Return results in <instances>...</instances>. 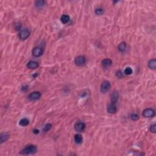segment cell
I'll return each mask as SVG.
<instances>
[{
	"label": "cell",
	"instance_id": "6da1fadb",
	"mask_svg": "<svg viewBox=\"0 0 156 156\" xmlns=\"http://www.w3.org/2000/svg\"><path fill=\"white\" fill-rule=\"evenodd\" d=\"M37 151V147L35 145H29L21 150L20 154L23 155L34 154Z\"/></svg>",
	"mask_w": 156,
	"mask_h": 156
},
{
	"label": "cell",
	"instance_id": "7a4b0ae2",
	"mask_svg": "<svg viewBox=\"0 0 156 156\" xmlns=\"http://www.w3.org/2000/svg\"><path fill=\"white\" fill-rule=\"evenodd\" d=\"M110 88H111V85H110V82L107 81H104L101 84L100 90H101V92L105 93L110 90Z\"/></svg>",
	"mask_w": 156,
	"mask_h": 156
},
{
	"label": "cell",
	"instance_id": "3957f363",
	"mask_svg": "<svg viewBox=\"0 0 156 156\" xmlns=\"http://www.w3.org/2000/svg\"><path fill=\"white\" fill-rule=\"evenodd\" d=\"M30 34V31L28 29H21L20 33H19V37L21 40H25L29 37Z\"/></svg>",
	"mask_w": 156,
	"mask_h": 156
},
{
	"label": "cell",
	"instance_id": "277c9868",
	"mask_svg": "<svg viewBox=\"0 0 156 156\" xmlns=\"http://www.w3.org/2000/svg\"><path fill=\"white\" fill-rule=\"evenodd\" d=\"M86 59L84 56H78L74 59V63L77 66H82L85 64Z\"/></svg>",
	"mask_w": 156,
	"mask_h": 156
},
{
	"label": "cell",
	"instance_id": "5b68a950",
	"mask_svg": "<svg viewBox=\"0 0 156 156\" xmlns=\"http://www.w3.org/2000/svg\"><path fill=\"white\" fill-rule=\"evenodd\" d=\"M85 129V124L84 123L81 122V121H79L77 122L74 125V129L76 132H82L84 131V130Z\"/></svg>",
	"mask_w": 156,
	"mask_h": 156
},
{
	"label": "cell",
	"instance_id": "8992f818",
	"mask_svg": "<svg viewBox=\"0 0 156 156\" xmlns=\"http://www.w3.org/2000/svg\"><path fill=\"white\" fill-rule=\"evenodd\" d=\"M154 115V110L151 108H147L143 111V116L145 118H152Z\"/></svg>",
	"mask_w": 156,
	"mask_h": 156
},
{
	"label": "cell",
	"instance_id": "52a82bcc",
	"mask_svg": "<svg viewBox=\"0 0 156 156\" xmlns=\"http://www.w3.org/2000/svg\"><path fill=\"white\" fill-rule=\"evenodd\" d=\"M41 95L40 92L39 91H34L32 92L28 95V98L30 101H35V100H38L40 98Z\"/></svg>",
	"mask_w": 156,
	"mask_h": 156
},
{
	"label": "cell",
	"instance_id": "ba28073f",
	"mask_svg": "<svg viewBox=\"0 0 156 156\" xmlns=\"http://www.w3.org/2000/svg\"><path fill=\"white\" fill-rule=\"evenodd\" d=\"M43 53V50L41 48L39 47V46H36V47L34 48L33 49V55L35 57H39L41 56Z\"/></svg>",
	"mask_w": 156,
	"mask_h": 156
},
{
	"label": "cell",
	"instance_id": "9c48e42d",
	"mask_svg": "<svg viewBox=\"0 0 156 156\" xmlns=\"http://www.w3.org/2000/svg\"><path fill=\"white\" fill-rule=\"evenodd\" d=\"M119 98V94L117 91H114L110 95V99H111V103L116 104Z\"/></svg>",
	"mask_w": 156,
	"mask_h": 156
},
{
	"label": "cell",
	"instance_id": "30bf717a",
	"mask_svg": "<svg viewBox=\"0 0 156 156\" xmlns=\"http://www.w3.org/2000/svg\"><path fill=\"white\" fill-rule=\"evenodd\" d=\"M116 106L115 104L111 103L109 104V106L107 107V112L110 114H115L116 112Z\"/></svg>",
	"mask_w": 156,
	"mask_h": 156
},
{
	"label": "cell",
	"instance_id": "8fae6325",
	"mask_svg": "<svg viewBox=\"0 0 156 156\" xmlns=\"http://www.w3.org/2000/svg\"><path fill=\"white\" fill-rule=\"evenodd\" d=\"M27 67L29 69H32V70L36 69L39 67V64L37 62L31 60L27 64Z\"/></svg>",
	"mask_w": 156,
	"mask_h": 156
},
{
	"label": "cell",
	"instance_id": "7c38bea8",
	"mask_svg": "<svg viewBox=\"0 0 156 156\" xmlns=\"http://www.w3.org/2000/svg\"><path fill=\"white\" fill-rule=\"evenodd\" d=\"M101 64H102V66L104 68H108L111 66L112 61L109 59H105L101 62Z\"/></svg>",
	"mask_w": 156,
	"mask_h": 156
},
{
	"label": "cell",
	"instance_id": "4fadbf2b",
	"mask_svg": "<svg viewBox=\"0 0 156 156\" xmlns=\"http://www.w3.org/2000/svg\"><path fill=\"white\" fill-rule=\"evenodd\" d=\"M74 141L77 144H81L83 141V137L81 134H77L74 135Z\"/></svg>",
	"mask_w": 156,
	"mask_h": 156
},
{
	"label": "cell",
	"instance_id": "5bb4252c",
	"mask_svg": "<svg viewBox=\"0 0 156 156\" xmlns=\"http://www.w3.org/2000/svg\"><path fill=\"white\" fill-rule=\"evenodd\" d=\"M148 67L152 70H156V60L152 59L148 62Z\"/></svg>",
	"mask_w": 156,
	"mask_h": 156
},
{
	"label": "cell",
	"instance_id": "9a60e30c",
	"mask_svg": "<svg viewBox=\"0 0 156 156\" xmlns=\"http://www.w3.org/2000/svg\"><path fill=\"white\" fill-rule=\"evenodd\" d=\"M9 137V135L8 133H2L0 135V140H1V143L5 142L8 140Z\"/></svg>",
	"mask_w": 156,
	"mask_h": 156
},
{
	"label": "cell",
	"instance_id": "2e32d148",
	"mask_svg": "<svg viewBox=\"0 0 156 156\" xmlns=\"http://www.w3.org/2000/svg\"><path fill=\"white\" fill-rule=\"evenodd\" d=\"M29 124V120H28L26 118H22L19 122V124L21 126H23V127H25V126H28V124Z\"/></svg>",
	"mask_w": 156,
	"mask_h": 156
},
{
	"label": "cell",
	"instance_id": "e0dca14e",
	"mask_svg": "<svg viewBox=\"0 0 156 156\" xmlns=\"http://www.w3.org/2000/svg\"><path fill=\"white\" fill-rule=\"evenodd\" d=\"M126 48V42H121L118 46V49L120 52H123L125 51Z\"/></svg>",
	"mask_w": 156,
	"mask_h": 156
},
{
	"label": "cell",
	"instance_id": "ac0fdd59",
	"mask_svg": "<svg viewBox=\"0 0 156 156\" xmlns=\"http://www.w3.org/2000/svg\"><path fill=\"white\" fill-rule=\"evenodd\" d=\"M60 20H61V21L62 22V23L66 24L69 21V20H70V16L68 15H62Z\"/></svg>",
	"mask_w": 156,
	"mask_h": 156
},
{
	"label": "cell",
	"instance_id": "d6986e66",
	"mask_svg": "<svg viewBox=\"0 0 156 156\" xmlns=\"http://www.w3.org/2000/svg\"><path fill=\"white\" fill-rule=\"evenodd\" d=\"M45 1L43 0H40V1H37L35 3V5L37 8H41V7L45 5Z\"/></svg>",
	"mask_w": 156,
	"mask_h": 156
},
{
	"label": "cell",
	"instance_id": "ffe728a7",
	"mask_svg": "<svg viewBox=\"0 0 156 156\" xmlns=\"http://www.w3.org/2000/svg\"><path fill=\"white\" fill-rule=\"evenodd\" d=\"M124 73L125 74L127 75V76L132 74V73H133L132 69L131 67L126 68V69L124 70Z\"/></svg>",
	"mask_w": 156,
	"mask_h": 156
},
{
	"label": "cell",
	"instance_id": "44dd1931",
	"mask_svg": "<svg viewBox=\"0 0 156 156\" xmlns=\"http://www.w3.org/2000/svg\"><path fill=\"white\" fill-rule=\"evenodd\" d=\"M95 13L96 15H101L104 14V10L103 9H101V8H98V9H96L95 10Z\"/></svg>",
	"mask_w": 156,
	"mask_h": 156
},
{
	"label": "cell",
	"instance_id": "7402d4cb",
	"mask_svg": "<svg viewBox=\"0 0 156 156\" xmlns=\"http://www.w3.org/2000/svg\"><path fill=\"white\" fill-rule=\"evenodd\" d=\"M51 127H52V125H51V124H50V123L46 124L43 128V131L44 132H48V131H49V130L51 129Z\"/></svg>",
	"mask_w": 156,
	"mask_h": 156
},
{
	"label": "cell",
	"instance_id": "603a6c76",
	"mask_svg": "<svg viewBox=\"0 0 156 156\" xmlns=\"http://www.w3.org/2000/svg\"><path fill=\"white\" fill-rule=\"evenodd\" d=\"M131 118L132 119V120L133 121H137L139 119V116L137 114H132L131 116Z\"/></svg>",
	"mask_w": 156,
	"mask_h": 156
},
{
	"label": "cell",
	"instance_id": "cb8c5ba5",
	"mask_svg": "<svg viewBox=\"0 0 156 156\" xmlns=\"http://www.w3.org/2000/svg\"><path fill=\"white\" fill-rule=\"evenodd\" d=\"M150 131L152 133H155L156 132V124H152L151 125V127H150Z\"/></svg>",
	"mask_w": 156,
	"mask_h": 156
},
{
	"label": "cell",
	"instance_id": "d4e9b609",
	"mask_svg": "<svg viewBox=\"0 0 156 156\" xmlns=\"http://www.w3.org/2000/svg\"><path fill=\"white\" fill-rule=\"evenodd\" d=\"M15 29H16V30H19V29L21 28V25L20 23H18V25H15Z\"/></svg>",
	"mask_w": 156,
	"mask_h": 156
},
{
	"label": "cell",
	"instance_id": "484cf974",
	"mask_svg": "<svg viewBox=\"0 0 156 156\" xmlns=\"http://www.w3.org/2000/svg\"><path fill=\"white\" fill-rule=\"evenodd\" d=\"M116 76H117L118 77H123V74L121 73V71H118L117 73H116Z\"/></svg>",
	"mask_w": 156,
	"mask_h": 156
},
{
	"label": "cell",
	"instance_id": "4316f807",
	"mask_svg": "<svg viewBox=\"0 0 156 156\" xmlns=\"http://www.w3.org/2000/svg\"><path fill=\"white\" fill-rule=\"evenodd\" d=\"M33 132L35 134H39L40 131H39V130L37 129H34V131H33Z\"/></svg>",
	"mask_w": 156,
	"mask_h": 156
}]
</instances>
